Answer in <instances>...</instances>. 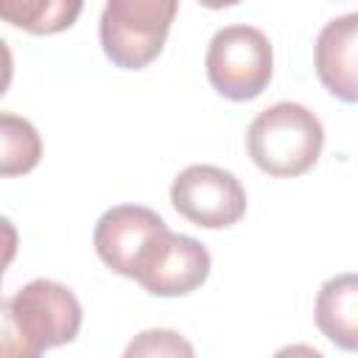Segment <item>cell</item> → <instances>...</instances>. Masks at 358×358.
Wrapping results in <instances>:
<instances>
[{
  "label": "cell",
  "instance_id": "obj_3",
  "mask_svg": "<svg viewBox=\"0 0 358 358\" xmlns=\"http://www.w3.org/2000/svg\"><path fill=\"white\" fill-rule=\"evenodd\" d=\"M176 11V0H109L98 22L106 59L126 70H140L154 62Z\"/></svg>",
  "mask_w": 358,
  "mask_h": 358
},
{
  "label": "cell",
  "instance_id": "obj_12",
  "mask_svg": "<svg viewBox=\"0 0 358 358\" xmlns=\"http://www.w3.org/2000/svg\"><path fill=\"white\" fill-rule=\"evenodd\" d=\"M120 358H196L193 344L168 327H151L137 333Z\"/></svg>",
  "mask_w": 358,
  "mask_h": 358
},
{
  "label": "cell",
  "instance_id": "obj_9",
  "mask_svg": "<svg viewBox=\"0 0 358 358\" xmlns=\"http://www.w3.org/2000/svg\"><path fill=\"white\" fill-rule=\"evenodd\" d=\"M316 324L341 350L358 352V274L330 277L316 296Z\"/></svg>",
  "mask_w": 358,
  "mask_h": 358
},
{
  "label": "cell",
  "instance_id": "obj_4",
  "mask_svg": "<svg viewBox=\"0 0 358 358\" xmlns=\"http://www.w3.org/2000/svg\"><path fill=\"white\" fill-rule=\"evenodd\" d=\"M271 42L255 25H224L213 34L204 56L213 90L229 101H252L271 81Z\"/></svg>",
  "mask_w": 358,
  "mask_h": 358
},
{
  "label": "cell",
  "instance_id": "obj_11",
  "mask_svg": "<svg viewBox=\"0 0 358 358\" xmlns=\"http://www.w3.org/2000/svg\"><path fill=\"white\" fill-rule=\"evenodd\" d=\"M42 157V140L39 131L20 115L3 112L0 115V173H28L36 168Z\"/></svg>",
  "mask_w": 358,
  "mask_h": 358
},
{
  "label": "cell",
  "instance_id": "obj_8",
  "mask_svg": "<svg viewBox=\"0 0 358 358\" xmlns=\"http://www.w3.org/2000/svg\"><path fill=\"white\" fill-rule=\"evenodd\" d=\"M313 64L336 98L358 103V11L324 22L313 45Z\"/></svg>",
  "mask_w": 358,
  "mask_h": 358
},
{
  "label": "cell",
  "instance_id": "obj_2",
  "mask_svg": "<svg viewBox=\"0 0 358 358\" xmlns=\"http://www.w3.org/2000/svg\"><path fill=\"white\" fill-rule=\"evenodd\" d=\"M324 145L322 120L302 103L280 101L249 123L246 151L268 176H299L310 171Z\"/></svg>",
  "mask_w": 358,
  "mask_h": 358
},
{
  "label": "cell",
  "instance_id": "obj_6",
  "mask_svg": "<svg viewBox=\"0 0 358 358\" xmlns=\"http://www.w3.org/2000/svg\"><path fill=\"white\" fill-rule=\"evenodd\" d=\"M165 229V221L154 210L143 204H117L98 218L92 243L112 271L134 280L143 257Z\"/></svg>",
  "mask_w": 358,
  "mask_h": 358
},
{
  "label": "cell",
  "instance_id": "obj_10",
  "mask_svg": "<svg viewBox=\"0 0 358 358\" xmlns=\"http://www.w3.org/2000/svg\"><path fill=\"white\" fill-rule=\"evenodd\" d=\"M0 14L31 34H56L76 22L81 14L78 0H3Z\"/></svg>",
  "mask_w": 358,
  "mask_h": 358
},
{
  "label": "cell",
  "instance_id": "obj_1",
  "mask_svg": "<svg viewBox=\"0 0 358 358\" xmlns=\"http://www.w3.org/2000/svg\"><path fill=\"white\" fill-rule=\"evenodd\" d=\"M0 358H39L81 330L78 296L56 280H31L3 302Z\"/></svg>",
  "mask_w": 358,
  "mask_h": 358
},
{
  "label": "cell",
  "instance_id": "obj_13",
  "mask_svg": "<svg viewBox=\"0 0 358 358\" xmlns=\"http://www.w3.org/2000/svg\"><path fill=\"white\" fill-rule=\"evenodd\" d=\"M271 358H324V355L310 344H288V347L277 350Z\"/></svg>",
  "mask_w": 358,
  "mask_h": 358
},
{
  "label": "cell",
  "instance_id": "obj_5",
  "mask_svg": "<svg viewBox=\"0 0 358 358\" xmlns=\"http://www.w3.org/2000/svg\"><path fill=\"white\" fill-rule=\"evenodd\" d=\"M171 204L196 227L224 229L243 218L246 190L232 171L218 165H187L171 185Z\"/></svg>",
  "mask_w": 358,
  "mask_h": 358
},
{
  "label": "cell",
  "instance_id": "obj_7",
  "mask_svg": "<svg viewBox=\"0 0 358 358\" xmlns=\"http://www.w3.org/2000/svg\"><path fill=\"white\" fill-rule=\"evenodd\" d=\"M210 274V252L190 235L165 229L137 268V282L154 296H185Z\"/></svg>",
  "mask_w": 358,
  "mask_h": 358
}]
</instances>
